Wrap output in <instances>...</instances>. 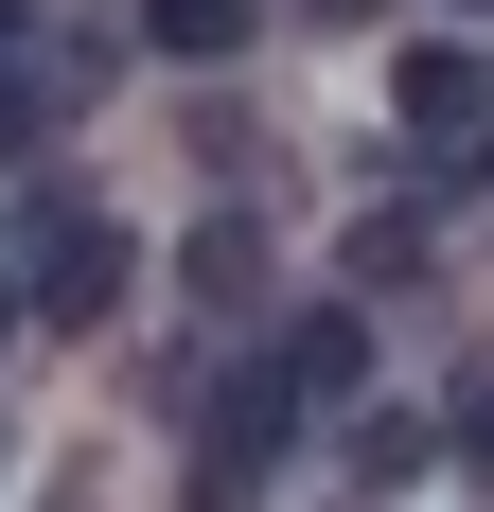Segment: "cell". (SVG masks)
<instances>
[{
    "label": "cell",
    "instance_id": "cell-1",
    "mask_svg": "<svg viewBox=\"0 0 494 512\" xmlns=\"http://www.w3.org/2000/svg\"><path fill=\"white\" fill-rule=\"evenodd\" d=\"M18 301H36V336H89V318L124 301V230H106L89 195H53V212H36V265H18Z\"/></svg>",
    "mask_w": 494,
    "mask_h": 512
},
{
    "label": "cell",
    "instance_id": "cell-2",
    "mask_svg": "<svg viewBox=\"0 0 494 512\" xmlns=\"http://www.w3.org/2000/svg\"><path fill=\"white\" fill-rule=\"evenodd\" d=\"M389 106L424 124V142H459V159H477V124H494V71H477L459 36H424V53H389Z\"/></svg>",
    "mask_w": 494,
    "mask_h": 512
},
{
    "label": "cell",
    "instance_id": "cell-3",
    "mask_svg": "<svg viewBox=\"0 0 494 512\" xmlns=\"http://www.w3.org/2000/svg\"><path fill=\"white\" fill-rule=\"evenodd\" d=\"M283 424H300V389H283V371H230V389L195 407V442H212V460H247V477H265V460H283Z\"/></svg>",
    "mask_w": 494,
    "mask_h": 512
},
{
    "label": "cell",
    "instance_id": "cell-4",
    "mask_svg": "<svg viewBox=\"0 0 494 512\" xmlns=\"http://www.w3.org/2000/svg\"><path fill=\"white\" fill-rule=\"evenodd\" d=\"M283 389H300V407H353V389H371V318H300V336H283Z\"/></svg>",
    "mask_w": 494,
    "mask_h": 512
},
{
    "label": "cell",
    "instance_id": "cell-5",
    "mask_svg": "<svg viewBox=\"0 0 494 512\" xmlns=\"http://www.w3.org/2000/svg\"><path fill=\"white\" fill-rule=\"evenodd\" d=\"M142 53H177V71H230V53H247V0H142Z\"/></svg>",
    "mask_w": 494,
    "mask_h": 512
},
{
    "label": "cell",
    "instance_id": "cell-6",
    "mask_svg": "<svg viewBox=\"0 0 494 512\" xmlns=\"http://www.w3.org/2000/svg\"><path fill=\"white\" fill-rule=\"evenodd\" d=\"M177 283H195V301H212V318H230V301H247V283H265V230H247V212H212L195 248H177Z\"/></svg>",
    "mask_w": 494,
    "mask_h": 512
},
{
    "label": "cell",
    "instance_id": "cell-7",
    "mask_svg": "<svg viewBox=\"0 0 494 512\" xmlns=\"http://www.w3.org/2000/svg\"><path fill=\"white\" fill-rule=\"evenodd\" d=\"M336 283H353V301H389V283H424V230H406V212H353Z\"/></svg>",
    "mask_w": 494,
    "mask_h": 512
},
{
    "label": "cell",
    "instance_id": "cell-8",
    "mask_svg": "<svg viewBox=\"0 0 494 512\" xmlns=\"http://www.w3.org/2000/svg\"><path fill=\"white\" fill-rule=\"evenodd\" d=\"M424 460H442V424H424V407H371V424H353V477H371V495H406Z\"/></svg>",
    "mask_w": 494,
    "mask_h": 512
},
{
    "label": "cell",
    "instance_id": "cell-9",
    "mask_svg": "<svg viewBox=\"0 0 494 512\" xmlns=\"http://www.w3.org/2000/svg\"><path fill=\"white\" fill-rule=\"evenodd\" d=\"M0 336H36V301H18V265H0Z\"/></svg>",
    "mask_w": 494,
    "mask_h": 512
},
{
    "label": "cell",
    "instance_id": "cell-10",
    "mask_svg": "<svg viewBox=\"0 0 494 512\" xmlns=\"http://www.w3.org/2000/svg\"><path fill=\"white\" fill-rule=\"evenodd\" d=\"M300 18H389V0H300Z\"/></svg>",
    "mask_w": 494,
    "mask_h": 512
},
{
    "label": "cell",
    "instance_id": "cell-11",
    "mask_svg": "<svg viewBox=\"0 0 494 512\" xmlns=\"http://www.w3.org/2000/svg\"><path fill=\"white\" fill-rule=\"evenodd\" d=\"M477 177H494V124H477Z\"/></svg>",
    "mask_w": 494,
    "mask_h": 512
}]
</instances>
